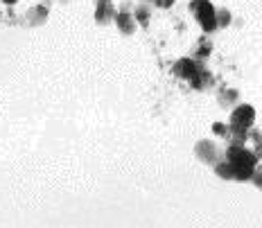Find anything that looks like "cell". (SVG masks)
<instances>
[{"label":"cell","mask_w":262,"mask_h":228,"mask_svg":"<svg viewBox=\"0 0 262 228\" xmlns=\"http://www.w3.org/2000/svg\"><path fill=\"white\" fill-rule=\"evenodd\" d=\"M255 156L251 151H244L242 147H231L226 151V163H220L217 165V174L224 178H249L253 174V167H255Z\"/></svg>","instance_id":"1"},{"label":"cell","mask_w":262,"mask_h":228,"mask_svg":"<svg viewBox=\"0 0 262 228\" xmlns=\"http://www.w3.org/2000/svg\"><path fill=\"white\" fill-rule=\"evenodd\" d=\"M192 9L196 12V20L204 25L206 32H212L217 27V9L212 7L208 0H199V3H192Z\"/></svg>","instance_id":"2"},{"label":"cell","mask_w":262,"mask_h":228,"mask_svg":"<svg viewBox=\"0 0 262 228\" xmlns=\"http://www.w3.org/2000/svg\"><path fill=\"white\" fill-rule=\"evenodd\" d=\"M253 120H255L253 106L242 104V106H237L235 111H233V116H231V129H237V131H247L251 124H253Z\"/></svg>","instance_id":"3"},{"label":"cell","mask_w":262,"mask_h":228,"mask_svg":"<svg viewBox=\"0 0 262 228\" xmlns=\"http://www.w3.org/2000/svg\"><path fill=\"white\" fill-rule=\"evenodd\" d=\"M196 154H199V158L206 161V163H217L220 161V156H222V151L217 149L210 140H204V143L196 145Z\"/></svg>","instance_id":"4"},{"label":"cell","mask_w":262,"mask_h":228,"mask_svg":"<svg viewBox=\"0 0 262 228\" xmlns=\"http://www.w3.org/2000/svg\"><path fill=\"white\" fill-rule=\"evenodd\" d=\"M177 75H181V77H190L192 79L196 73H199V66H196V63L192 61V59H183V61H179L177 63Z\"/></svg>","instance_id":"5"},{"label":"cell","mask_w":262,"mask_h":228,"mask_svg":"<svg viewBox=\"0 0 262 228\" xmlns=\"http://www.w3.org/2000/svg\"><path fill=\"white\" fill-rule=\"evenodd\" d=\"M95 18L100 20V23H106V20H111V18H113V7H111V3H108V0H100V5H97V14H95Z\"/></svg>","instance_id":"6"},{"label":"cell","mask_w":262,"mask_h":228,"mask_svg":"<svg viewBox=\"0 0 262 228\" xmlns=\"http://www.w3.org/2000/svg\"><path fill=\"white\" fill-rule=\"evenodd\" d=\"M118 25H120V30H122V32H127V34H129V32H134V18H131V16L129 14H118Z\"/></svg>","instance_id":"7"},{"label":"cell","mask_w":262,"mask_h":228,"mask_svg":"<svg viewBox=\"0 0 262 228\" xmlns=\"http://www.w3.org/2000/svg\"><path fill=\"white\" fill-rule=\"evenodd\" d=\"M228 20H231L228 12H226V9H220V12H217V27H220V25H226Z\"/></svg>","instance_id":"8"},{"label":"cell","mask_w":262,"mask_h":228,"mask_svg":"<svg viewBox=\"0 0 262 228\" xmlns=\"http://www.w3.org/2000/svg\"><path fill=\"white\" fill-rule=\"evenodd\" d=\"M138 20H140V23H147V20H149V9H147V7H140V9H138Z\"/></svg>","instance_id":"9"},{"label":"cell","mask_w":262,"mask_h":228,"mask_svg":"<svg viewBox=\"0 0 262 228\" xmlns=\"http://www.w3.org/2000/svg\"><path fill=\"white\" fill-rule=\"evenodd\" d=\"M212 131H215V133H220V135H226L228 129L224 127V124H215V127H212Z\"/></svg>","instance_id":"10"},{"label":"cell","mask_w":262,"mask_h":228,"mask_svg":"<svg viewBox=\"0 0 262 228\" xmlns=\"http://www.w3.org/2000/svg\"><path fill=\"white\" fill-rule=\"evenodd\" d=\"M172 3H174V0H156V5H158V7H170Z\"/></svg>","instance_id":"11"},{"label":"cell","mask_w":262,"mask_h":228,"mask_svg":"<svg viewBox=\"0 0 262 228\" xmlns=\"http://www.w3.org/2000/svg\"><path fill=\"white\" fill-rule=\"evenodd\" d=\"M3 3H7V5H14V3H16V0H3Z\"/></svg>","instance_id":"12"}]
</instances>
